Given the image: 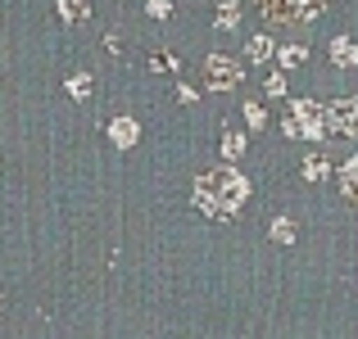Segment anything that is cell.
Wrapping results in <instances>:
<instances>
[{"label":"cell","mask_w":358,"mask_h":339,"mask_svg":"<svg viewBox=\"0 0 358 339\" xmlns=\"http://www.w3.org/2000/svg\"><path fill=\"white\" fill-rule=\"evenodd\" d=\"M304 176H308V181H322V176H327V158H308V163H304Z\"/></svg>","instance_id":"12"},{"label":"cell","mask_w":358,"mask_h":339,"mask_svg":"<svg viewBox=\"0 0 358 339\" xmlns=\"http://www.w3.org/2000/svg\"><path fill=\"white\" fill-rule=\"evenodd\" d=\"M245 118H250V127H263V122H268V118H263V109H259V105H245Z\"/></svg>","instance_id":"17"},{"label":"cell","mask_w":358,"mask_h":339,"mask_svg":"<svg viewBox=\"0 0 358 339\" xmlns=\"http://www.w3.org/2000/svg\"><path fill=\"white\" fill-rule=\"evenodd\" d=\"M204 73H209V86H213V91H231V86L241 82V63L227 59V54H209Z\"/></svg>","instance_id":"5"},{"label":"cell","mask_w":358,"mask_h":339,"mask_svg":"<svg viewBox=\"0 0 358 339\" xmlns=\"http://www.w3.org/2000/svg\"><path fill=\"white\" fill-rule=\"evenodd\" d=\"M222 149H227V158H241V154H245V136H236V131H231V136L222 140Z\"/></svg>","instance_id":"15"},{"label":"cell","mask_w":358,"mask_h":339,"mask_svg":"<svg viewBox=\"0 0 358 339\" xmlns=\"http://www.w3.org/2000/svg\"><path fill=\"white\" fill-rule=\"evenodd\" d=\"M268 91H272V96H286V77H281V73H277V77L268 82Z\"/></svg>","instance_id":"18"},{"label":"cell","mask_w":358,"mask_h":339,"mask_svg":"<svg viewBox=\"0 0 358 339\" xmlns=\"http://www.w3.org/2000/svg\"><path fill=\"white\" fill-rule=\"evenodd\" d=\"M331 59L341 63V68H354V63H358V45L350 41V36H341V41L331 45Z\"/></svg>","instance_id":"7"},{"label":"cell","mask_w":358,"mask_h":339,"mask_svg":"<svg viewBox=\"0 0 358 339\" xmlns=\"http://www.w3.org/2000/svg\"><path fill=\"white\" fill-rule=\"evenodd\" d=\"M150 14H159V18H164V14H168V0H150Z\"/></svg>","instance_id":"19"},{"label":"cell","mask_w":358,"mask_h":339,"mask_svg":"<svg viewBox=\"0 0 358 339\" xmlns=\"http://www.w3.org/2000/svg\"><path fill=\"white\" fill-rule=\"evenodd\" d=\"M259 9L272 23H313L327 9V0H259Z\"/></svg>","instance_id":"3"},{"label":"cell","mask_w":358,"mask_h":339,"mask_svg":"<svg viewBox=\"0 0 358 339\" xmlns=\"http://www.w3.org/2000/svg\"><path fill=\"white\" fill-rule=\"evenodd\" d=\"M109 136H114L118 145H136V122H131V118H118L114 127H109Z\"/></svg>","instance_id":"8"},{"label":"cell","mask_w":358,"mask_h":339,"mask_svg":"<svg viewBox=\"0 0 358 339\" xmlns=\"http://www.w3.org/2000/svg\"><path fill=\"white\" fill-rule=\"evenodd\" d=\"M59 14L69 18V23H82V18H87V0H59Z\"/></svg>","instance_id":"10"},{"label":"cell","mask_w":358,"mask_h":339,"mask_svg":"<svg viewBox=\"0 0 358 339\" xmlns=\"http://www.w3.org/2000/svg\"><path fill=\"white\" fill-rule=\"evenodd\" d=\"M327 136H358V100H336L327 109Z\"/></svg>","instance_id":"4"},{"label":"cell","mask_w":358,"mask_h":339,"mask_svg":"<svg viewBox=\"0 0 358 339\" xmlns=\"http://www.w3.org/2000/svg\"><path fill=\"white\" fill-rule=\"evenodd\" d=\"M281 63H286V68L304 63V45H286V50H281Z\"/></svg>","instance_id":"16"},{"label":"cell","mask_w":358,"mask_h":339,"mask_svg":"<svg viewBox=\"0 0 358 339\" xmlns=\"http://www.w3.org/2000/svg\"><path fill=\"white\" fill-rule=\"evenodd\" d=\"M218 27H236V5H231V0L218 5Z\"/></svg>","instance_id":"13"},{"label":"cell","mask_w":358,"mask_h":339,"mask_svg":"<svg viewBox=\"0 0 358 339\" xmlns=\"http://www.w3.org/2000/svg\"><path fill=\"white\" fill-rule=\"evenodd\" d=\"M341 190H345L350 204H358V158H350V163L341 167Z\"/></svg>","instance_id":"6"},{"label":"cell","mask_w":358,"mask_h":339,"mask_svg":"<svg viewBox=\"0 0 358 339\" xmlns=\"http://www.w3.org/2000/svg\"><path fill=\"white\" fill-rule=\"evenodd\" d=\"M245 54H250L254 63L272 59V41H268V36H250V45H245Z\"/></svg>","instance_id":"9"},{"label":"cell","mask_w":358,"mask_h":339,"mask_svg":"<svg viewBox=\"0 0 358 339\" xmlns=\"http://www.w3.org/2000/svg\"><path fill=\"white\" fill-rule=\"evenodd\" d=\"M286 136H308V140L327 136V109L313 105V100L290 105V113H286Z\"/></svg>","instance_id":"2"},{"label":"cell","mask_w":358,"mask_h":339,"mask_svg":"<svg viewBox=\"0 0 358 339\" xmlns=\"http://www.w3.org/2000/svg\"><path fill=\"white\" fill-rule=\"evenodd\" d=\"M272 240H277V244H290V240H295V222H290V218H277V222H272Z\"/></svg>","instance_id":"11"},{"label":"cell","mask_w":358,"mask_h":339,"mask_svg":"<svg viewBox=\"0 0 358 339\" xmlns=\"http://www.w3.org/2000/svg\"><path fill=\"white\" fill-rule=\"evenodd\" d=\"M245 195H250V181L231 163H222V167L200 172V181H195V209L209 213V218H236Z\"/></svg>","instance_id":"1"},{"label":"cell","mask_w":358,"mask_h":339,"mask_svg":"<svg viewBox=\"0 0 358 339\" xmlns=\"http://www.w3.org/2000/svg\"><path fill=\"white\" fill-rule=\"evenodd\" d=\"M87 86H91V77H87V73L69 77V96H73V100H82V96H87Z\"/></svg>","instance_id":"14"}]
</instances>
